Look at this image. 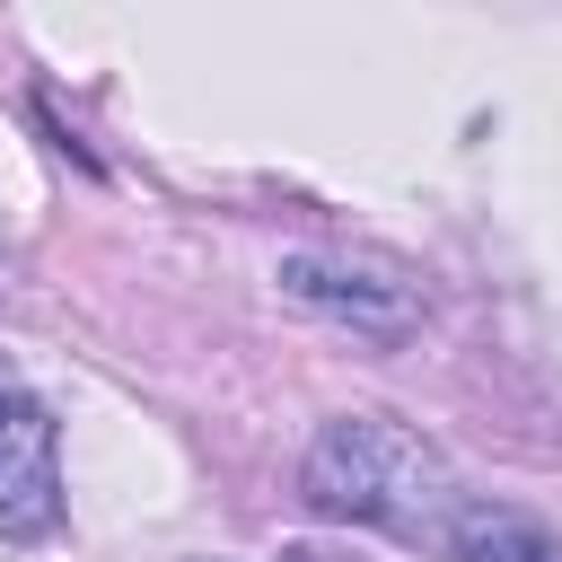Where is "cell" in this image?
Instances as JSON below:
<instances>
[{"label": "cell", "instance_id": "cell-1", "mask_svg": "<svg viewBox=\"0 0 562 562\" xmlns=\"http://www.w3.org/2000/svg\"><path fill=\"white\" fill-rule=\"evenodd\" d=\"M299 492L316 518L334 527H378L395 544H448V518H457V474L448 457L386 422V413H342L316 430L307 465H299Z\"/></svg>", "mask_w": 562, "mask_h": 562}, {"label": "cell", "instance_id": "cell-2", "mask_svg": "<svg viewBox=\"0 0 562 562\" xmlns=\"http://www.w3.org/2000/svg\"><path fill=\"white\" fill-rule=\"evenodd\" d=\"M272 281H281L290 307H307V316H325V325H342V334H360V342H404V334L422 325L413 281H404L395 263H369V255L290 246V255L272 263Z\"/></svg>", "mask_w": 562, "mask_h": 562}, {"label": "cell", "instance_id": "cell-3", "mask_svg": "<svg viewBox=\"0 0 562 562\" xmlns=\"http://www.w3.org/2000/svg\"><path fill=\"white\" fill-rule=\"evenodd\" d=\"M61 527V430L53 404L0 369V536L35 544Z\"/></svg>", "mask_w": 562, "mask_h": 562}, {"label": "cell", "instance_id": "cell-4", "mask_svg": "<svg viewBox=\"0 0 562 562\" xmlns=\"http://www.w3.org/2000/svg\"><path fill=\"white\" fill-rule=\"evenodd\" d=\"M448 562H562V536L509 501H457L448 518Z\"/></svg>", "mask_w": 562, "mask_h": 562}, {"label": "cell", "instance_id": "cell-5", "mask_svg": "<svg viewBox=\"0 0 562 562\" xmlns=\"http://www.w3.org/2000/svg\"><path fill=\"white\" fill-rule=\"evenodd\" d=\"M281 562H342V553H325V544H281Z\"/></svg>", "mask_w": 562, "mask_h": 562}]
</instances>
